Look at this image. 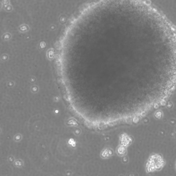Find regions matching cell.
Masks as SVG:
<instances>
[{
	"mask_svg": "<svg viewBox=\"0 0 176 176\" xmlns=\"http://www.w3.org/2000/svg\"><path fill=\"white\" fill-rule=\"evenodd\" d=\"M165 164L161 156L159 155L152 156L148 163L149 171L151 172L160 170Z\"/></svg>",
	"mask_w": 176,
	"mask_h": 176,
	"instance_id": "cell-1",
	"label": "cell"
},
{
	"mask_svg": "<svg viewBox=\"0 0 176 176\" xmlns=\"http://www.w3.org/2000/svg\"></svg>",
	"mask_w": 176,
	"mask_h": 176,
	"instance_id": "cell-2",
	"label": "cell"
}]
</instances>
